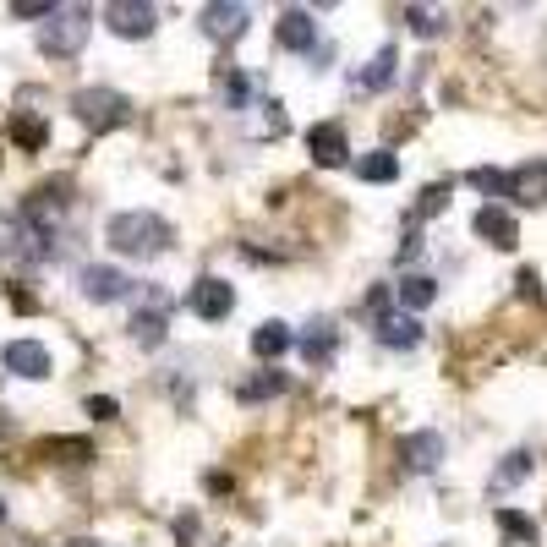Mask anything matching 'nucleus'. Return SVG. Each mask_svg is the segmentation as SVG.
<instances>
[{"mask_svg": "<svg viewBox=\"0 0 547 547\" xmlns=\"http://www.w3.org/2000/svg\"><path fill=\"white\" fill-rule=\"evenodd\" d=\"M104 241H110L115 258L154 263V258H165V252H170L176 230H170V219L148 214V208H126V214H110V225H104Z\"/></svg>", "mask_w": 547, "mask_h": 547, "instance_id": "obj_1", "label": "nucleus"}, {"mask_svg": "<svg viewBox=\"0 0 547 547\" xmlns=\"http://www.w3.org/2000/svg\"><path fill=\"white\" fill-rule=\"evenodd\" d=\"M72 115L88 126L93 137L104 132H121V126H132V99L115 88H77L72 93Z\"/></svg>", "mask_w": 547, "mask_h": 547, "instance_id": "obj_2", "label": "nucleus"}, {"mask_svg": "<svg viewBox=\"0 0 547 547\" xmlns=\"http://www.w3.org/2000/svg\"><path fill=\"white\" fill-rule=\"evenodd\" d=\"M88 28H93V11L88 6H50L39 22V50L44 55H77L88 44Z\"/></svg>", "mask_w": 547, "mask_h": 547, "instance_id": "obj_3", "label": "nucleus"}, {"mask_svg": "<svg viewBox=\"0 0 547 547\" xmlns=\"http://www.w3.org/2000/svg\"><path fill=\"white\" fill-rule=\"evenodd\" d=\"M77 290H83L88 301H99V307H110V301H132L137 279L121 274V269H110V263H88V269L77 274Z\"/></svg>", "mask_w": 547, "mask_h": 547, "instance_id": "obj_4", "label": "nucleus"}, {"mask_svg": "<svg viewBox=\"0 0 547 547\" xmlns=\"http://www.w3.org/2000/svg\"><path fill=\"white\" fill-rule=\"evenodd\" d=\"M104 22H110L115 39H148L159 28V6H148V0H110Z\"/></svg>", "mask_w": 547, "mask_h": 547, "instance_id": "obj_5", "label": "nucleus"}, {"mask_svg": "<svg viewBox=\"0 0 547 547\" xmlns=\"http://www.w3.org/2000/svg\"><path fill=\"white\" fill-rule=\"evenodd\" d=\"M444 455H449V444H444V433H433V427L400 438V465L411 476H433L438 465H444Z\"/></svg>", "mask_w": 547, "mask_h": 547, "instance_id": "obj_6", "label": "nucleus"}, {"mask_svg": "<svg viewBox=\"0 0 547 547\" xmlns=\"http://www.w3.org/2000/svg\"><path fill=\"white\" fill-rule=\"evenodd\" d=\"M192 312L203 323H225L230 312H236V285H230V279H219V274H203L192 285Z\"/></svg>", "mask_w": 547, "mask_h": 547, "instance_id": "obj_7", "label": "nucleus"}, {"mask_svg": "<svg viewBox=\"0 0 547 547\" xmlns=\"http://www.w3.org/2000/svg\"><path fill=\"white\" fill-rule=\"evenodd\" d=\"M247 28H252V6H241V0H214V6H203V33L214 44H236Z\"/></svg>", "mask_w": 547, "mask_h": 547, "instance_id": "obj_8", "label": "nucleus"}, {"mask_svg": "<svg viewBox=\"0 0 547 547\" xmlns=\"http://www.w3.org/2000/svg\"><path fill=\"white\" fill-rule=\"evenodd\" d=\"M471 230L487 241V247H498V252H515V241H520V225H515V214H509L504 203H482L476 219H471Z\"/></svg>", "mask_w": 547, "mask_h": 547, "instance_id": "obj_9", "label": "nucleus"}, {"mask_svg": "<svg viewBox=\"0 0 547 547\" xmlns=\"http://www.w3.org/2000/svg\"><path fill=\"white\" fill-rule=\"evenodd\" d=\"M0 362H6V372H17V378H28V383H39V378H50V372H55L44 340H11L6 351H0Z\"/></svg>", "mask_w": 547, "mask_h": 547, "instance_id": "obj_10", "label": "nucleus"}, {"mask_svg": "<svg viewBox=\"0 0 547 547\" xmlns=\"http://www.w3.org/2000/svg\"><path fill=\"white\" fill-rule=\"evenodd\" d=\"M274 39L285 44V50H296V55H312V50H318V17H312L307 6H290V11H279V28H274Z\"/></svg>", "mask_w": 547, "mask_h": 547, "instance_id": "obj_11", "label": "nucleus"}, {"mask_svg": "<svg viewBox=\"0 0 547 547\" xmlns=\"http://www.w3.org/2000/svg\"><path fill=\"white\" fill-rule=\"evenodd\" d=\"M372 334H378V345H389V351H416V345H422V318L389 307V312L372 318Z\"/></svg>", "mask_w": 547, "mask_h": 547, "instance_id": "obj_12", "label": "nucleus"}, {"mask_svg": "<svg viewBox=\"0 0 547 547\" xmlns=\"http://www.w3.org/2000/svg\"><path fill=\"white\" fill-rule=\"evenodd\" d=\"M307 154L318 159L323 170H340L345 159H351V143H345V126H340V121H323V126H312V132H307Z\"/></svg>", "mask_w": 547, "mask_h": 547, "instance_id": "obj_13", "label": "nucleus"}, {"mask_svg": "<svg viewBox=\"0 0 547 547\" xmlns=\"http://www.w3.org/2000/svg\"><path fill=\"white\" fill-rule=\"evenodd\" d=\"M334 345H340L334 318H312L307 334L296 340V351H301V362H307V367H329V362H334Z\"/></svg>", "mask_w": 547, "mask_h": 547, "instance_id": "obj_14", "label": "nucleus"}, {"mask_svg": "<svg viewBox=\"0 0 547 547\" xmlns=\"http://www.w3.org/2000/svg\"><path fill=\"white\" fill-rule=\"evenodd\" d=\"M509 197L526 208H542L547 203V159H526L520 170H509Z\"/></svg>", "mask_w": 547, "mask_h": 547, "instance_id": "obj_15", "label": "nucleus"}, {"mask_svg": "<svg viewBox=\"0 0 547 547\" xmlns=\"http://www.w3.org/2000/svg\"><path fill=\"white\" fill-rule=\"evenodd\" d=\"M290 345H296V334H290L279 318H269V323H258V329H252V356H258V362H279Z\"/></svg>", "mask_w": 547, "mask_h": 547, "instance_id": "obj_16", "label": "nucleus"}, {"mask_svg": "<svg viewBox=\"0 0 547 547\" xmlns=\"http://www.w3.org/2000/svg\"><path fill=\"white\" fill-rule=\"evenodd\" d=\"M394 77H400V50H394V44H383V50L367 61V72L356 77V88H362V93H383Z\"/></svg>", "mask_w": 547, "mask_h": 547, "instance_id": "obj_17", "label": "nucleus"}, {"mask_svg": "<svg viewBox=\"0 0 547 547\" xmlns=\"http://www.w3.org/2000/svg\"><path fill=\"white\" fill-rule=\"evenodd\" d=\"M132 340L143 345V351H159L165 345V334H170V318H165V307H143V312H132Z\"/></svg>", "mask_w": 547, "mask_h": 547, "instance_id": "obj_18", "label": "nucleus"}, {"mask_svg": "<svg viewBox=\"0 0 547 547\" xmlns=\"http://www.w3.org/2000/svg\"><path fill=\"white\" fill-rule=\"evenodd\" d=\"M285 372H274V367H263V372H252V378H241L236 383V400L241 405H258V400H279L285 394Z\"/></svg>", "mask_w": 547, "mask_h": 547, "instance_id": "obj_19", "label": "nucleus"}, {"mask_svg": "<svg viewBox=\"0 0 547 547\" xmlns=\"http://www.w3.org/2000/svg\"><path fill=\"white\" fill-rule=\"evenodd\" d=\"M498 537H504L509 547H537L542 542V531H537V520L531 515H520V509H498Z\"/></svg>", "mask_w": 547, "mask_h": 547, "instance_id": "obj_20", "label": "nucleus"}, {"mask_svg": "<svg viewBox=\"0 0 547 547\" xmlns=\"http://www.w3.org/2000/svg\"><path fill=\"white\" fill-rule=\"evenodd\" d=\"M394 296H400V307L416 318L422 307H433V301H438V279H433V274H405Z\"/></svg>", "mask_w": 547, "mask_h": 547, "instance_id": "obj_21", "label": "nucleus"}, {"mask_svg": "<svg viewBox=\"0 0 547 547\" xmlns=\"http://www.w3.org/2000/svg\"><path fill=\"white\" fill-rule=\"evenodd\" d=\"M531 471H537V455H531V449H509L504 465L493 471V493H509V487H520Z\"/></svg>", "mask_w": 547, "mask_h": 547, "instance_id": "obj_22", "label": "nucleus"}, {"mask_svg": "<svg viewBox=\"0 0 547 547\" xmlns=\"http://www.w3.org/2000/svg\"><path fill=\"white\" fill-rule=\"evenodd\" d=\"M356 176H362L367 186H389L394 176H400V159H394V148H372V154L356 159Z\"/></svg>", "mask_w": 547, "mask_h": 547, "instance_id": "obj_23", "label": "nucleus"}, {"mask_svg": "<svg viewBox=\"0 0 547 547\" xmlns=\"http://www.w3.org/2000/svg\"><path fill=\"white\" fill-rule=\"evenodd\" d=\"M39 455L61 460V465H88L93 460V444L88 438H39Z\"/></svg>", "mask_w": 547, "mask_h": 547, "instance_id": "obj_24", "label": "nucleus"}, {"mask_svg": "<svg viewBox=\"0 0 547 547\" xmlns=\"http://www.w3.org/2000/svg\"><path fill=\"white\" fill-rule=\"evenodd\" d=\"M400 17L411 22L416 39H438L449 28V11H438V6H400Z\"/></svg>", "mask_w": 547, "mask_h": 547, "instance_id": "obj_25", "label": "nucleus"}, {"mask_svg": "<svg viewBox=\"0 0 547 547\" xmlns=\"http://www.w3.org/2000/svg\"><path fill=\"white\" fill-rule=\"evenodd\" d=\"M214 88L225 93L230 110H247V104H252V83L241 77V66H219V72H214Z\"/></svg>", "mask_w": 547, "mask_h": 547, "instance_id": "obj_26", "label": "nucleus"}, {"mask_svg": "<svg viewBox=\"0 0 547 547\" xmlns=\"http://www.w3.org/2000/svg\"><path fill=\"white\" fill-rule=\"evenodd\" d=\"M11 143L28 148V154H39V148L50 143V126H44L39 115H17V121H11Z\"/></svg>", "mask_w": 547, "mask_h": 547, "instance_id": "obj_27", "label": "nucleus"}, {"mask_svg": "<svg viewBox=\"0 0 547 547\" xmlns=\"http://www.w3.org/2000/svg\"><path fill=\"white\" fill-rule=\"evenodd\" d=\"M465 181H471L482 197H493V203H498V197H509V176H504V170H493V165H476Z\"/></svg>", "mask_w": 547, "mask_h": 547, "instance_id": "obj_28", "label": "nucleus"}, {"mask_svg": "<svg viewBox=\"0 0 547 547\" xmlns=\"http://www.w3.org/2000/svg\"><path fill=\"white\" fill-rule=\"evenodd\" d=\"M444 208H449V186L438 181V186H427V192H422V203H416V214H444Z\"/></svg>", "mask_w": 547, "mask_h": 547, "instance_id": "obj_29", "label": "nucleus"}, {"mask_svg": "<svg viewBox=\"0 0 547 547\" xmlns=\"http://www.w3.org/2000/svg\"><path fill=\"white\" fill-rule=\"evenodd\" d=\"M88 416H93V422H115V416H121V405H115L110 394H93V400H88Z\"/></svg>", "mask_w": 547, "mask_h": 547, "instance_id": "obj_30", "label": "nucleus"}, {"mask_svg": "<svg viewBox=\"0 0 547 547\" xmlns=\"http://www.w3.org/2000/svg\"><path fill=\"white\" fill-rule=\"evenodd\" d=\"M17 241H22V225L11 214H0V252L11 258V252H17Z\"/></svg>", "mask_w": 547, "mask_h": 547, "instance_id": "obj_31", "label": "nucleus"}, {"mask_svg": "<svg viewBox=\"0 0 547 547\" xmlns=\"http://www.w3.org/2000/svg\"><path fill=\"white\" fill-rule=\"evenodd\" d=\"M44 11H50V0H17L11 17H44Z\"/></svg>", "mask_w": 547, "mask_h": 547, "instance_id": "obj_32", "label": "nucleus"}, {"mask_svg": "<svg viewBox=\"0 0 547 547\" xmlns=\"http://www.w3.org/2000/svg\"><path fill=\"white\" fill-rule=\"evenodd\" d=\"M197 537V515H181L176 520V542H192Z\"/></svg>", "mask_w": 547, "mask_h": 547, "instance_id": "obj_33", "label": "nucleus"}, {"mask_svg": "<svg viewBox=\"0 0 547 547\" xmlns=\"http://www.w3.org/2000/svg\"><path fill=\"white\" fill-rule=\"evenodd\" d=\"M515 290H520V296H537V274L520 269V274H515Z\"/></svg>", "mask_w": 547, "mask_h": 547, "instance_id": "obj_34", "label": "nucleus"}, {"mask_svg": "<svg viewBox=\"0 0 547 547\" xmlns=\"http://www.w3.org/2000/svg\"><path fill=\"white\" fill-rule=\"evenodd\" d=\"M416 252H422V236H416V230H411V236H405V241H400V263H411V258H416Z\"/></svg>", "mask_w": 547, "mask_h": 547, "instance_id": "obj_35", "label": "nucleus"}, {"mask_svg": "<svg viewBox=\"0 0 547 547\" xmlns=\"http://www.w3.org/2000/svg\"><path fill=\"white\" fill-rule=\"evenodd\" d=\"M203 487H208V493H230V476H219V471H208V476H203Z\"/></svg>", "mask_w": 547, "mask_h": 547, "instance_id": "obj_36", "label": "nucleus"}, {"mask_svg": "<svg viewBox=\"0 0 547 547\" xmlns=\"http://www.w3.org/2000/svg\"><path fill=\"white\" fill-rule=\"evenodd\" d=\"M61 547H104V542H93V537H72V542H61Z\"/></svg>", "mask_w": 547, "mask_h": 547, "instance_id": "obj_37", "label": "nucleus"}, {"mask_svg": "<svg viewBox=\"0 0 547 547\" xmlns=\"http://www.w3.org/2000/svg\"><path fill=\"white\" fill-rule=\"evenodd\" d=\"M0 526H6V498H0Z\"/></svg>", "mask_w": 547, "mask_h": 547, "instance_id": "obj_38", "label": "nucleus"}]
</instances>
